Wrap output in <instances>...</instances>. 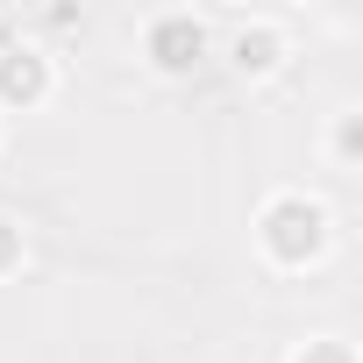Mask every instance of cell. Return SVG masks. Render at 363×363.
Returning <instances> with one entry per match:
<instances>
[{
	"instance_id": "1",
	"label": "cell",
	"mask_w": 363,
	"mask_h": 363,
	"mask_svg": "<svg viewBox=\"0 0 363 363\" xmlns=\"http://www.w3.org/2000/svg\"><path fill=\"white\" fill-rule=\"evenodd\" d=\"M257 250H264V264L271 271H313L320 257H328V242H335V214L313 200V193H299V186H278L264 207H257Z\"/></svg>"
},
{
	"instance_id": "2",
	"label": "cell",
	"mask_w": 363,
	"mask_h": 363,
	"mask_svg": "<svg viewBox=\"0 0 363 363\" xmlns=\"http://www.w3.org/2000/svg\"><path fill=\"white\" fill-rule=\"evenodd\" d=\"M214 57V22L200 8H157L143 15V65L157 79H193Z\"/></svg>"
},
{
	"instance_id": "3",
	"label": "cell",
	"mask_w": 363,
	"mask_h": 363,
	"mask_svg": "<svg viewBox=\"0 0 363 363\" xmlns=\"http://www.w3.org/2000/svg\"><path fill=\"white\" fill-rule=\"evenodd\" d=\"M57 93V57L29 36L0 43V114H36Z\"/></svg>"
},
{
	"instance_id": "4",
	"label": "cell",
	"mask_w": 363,
	"mask_h": 363,
	"mask_svg": "<svg viewBox=\"0 0 363 363\" xmlns=\"http://www.w3.org/2000/svg\"><path fill=\"white\" fill-rule=\"evenodd\" d=\"M214 57H228L235 79H271V72L292 57V29H285L278 15H242V22L214 43Z\"/></svg>"
},
{
	"instance_id": "5",
	"label": "cell",
	"mask_w": 363,
	"mask_h": 363,
	"mask_svg": "<svg viewBox=\"0 0 363 363\" xmlns=\"http://www.w3.org/2000/svg\"><path fill=\"white\" fill-rule=\"evenodd\" d=\"M328 157H335V171H356V164H363V114H356V107L335 114V128H328Z\"/></svg>"
},
{
	"instance_id": "6",
	"label": "cell",
	"mask_w": 363,
	"mask_h": 363,
	"mask_svg": "<svg viewBox=\"0 0 363 363\" xmlns=\"http://www.w3.org/2000/svg\"><path fill=\"white\" fill-rule=\"evenodd\" d=\"M22 264H29V228H22L8 207H0V278H15Z\"/></svg>"
},
{
	"instance_id": "7",
	"label": "cell",
	"mask_w": 363,
	"mask_h": 363,
	"mask_svg": "<svg viewBox=\"0 0 363 363\" xmlns=\"http://www.w3.org/2000/svg\"><path fill=\"white\" fill-rule=\"evenodd\" d=\"M285 363H356V349H349L342 335H306V342H299Z\"/></svg>"
},
{
	"instance_id": "8",
	"label": "cell",
	"mask_w": 363,
	"mask_h": 363,
	"mask_svg": "<svg viewBox=\"0 0 363 363\" xmlns=\"http://www.w3.org/2000/svg\"><path fill=\"white\" fill-rule=\"evenodd\" d=\"M0 143H8V128H0Z\"/></svg>"
}]
</instances>
